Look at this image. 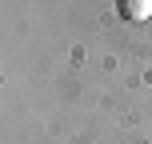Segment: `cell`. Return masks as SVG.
<instances>
[{
	"label": "cell",
	"instance_id": "1",
	"mask_svg": "<svg viewBox=\"0 0 152 144\" xmlns=\"http://www.w3.org/2000/svg\"><path fill=\"white\" fill-rule=\"evenodd\" d=\"M116 12L128 24H144V20H152V0H116Z\"/></svg>",
	"mask_w": 152,
	"mask_h": 144
}]
</instances>
